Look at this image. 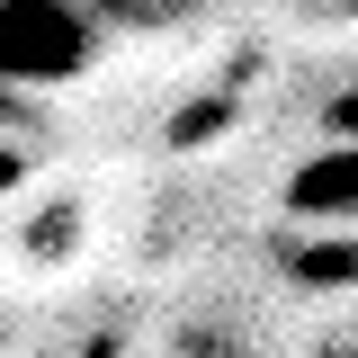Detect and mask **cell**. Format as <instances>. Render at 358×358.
I'll list each match as a JSON object with an SVG mask.
<instances>
[{
    "label": "cell",
    "instance_id": "cell-1",
    "mask_svg": "<svg viewBox=\"0 0 358 358\" xmlns=\"http://www.w3.org/2000/svg\"><path fill=\"white\" fill-rule=\"evenodd\" d=\"M99 63L90 0H0V90H63Z\"/></svg>",
    "mask_w": 358,
    "mask_h": 358
},
{
    "label": "cell",
    "instance_id": "cell-2",
    "mask_svg": "<svg viewBox=\"0 0 358 358\" xmlns=\"http://www.w3.org/2000/svg\"><path fill=\"white\" fill-rule=\"evenodd\" d=\"M278 206H287V224H341V233H358V134L305 152L278 179Z\"/></svg>",
    "mask_w": 358,
    "mask_h": 358
},
{
    "label": "cell",
    "instance_id": "cell-3",
    "mask_svg": "<svg viewBox=\"0 0 358 358\" xmlns=\"http://www.w3.org/2000/svg\"><path fill=\"white\" fill-rule=\"evenodd\" d=\"M278 268L305 296H358V233H341V224H296V233H278Z\"/></svg>",
    "mask_w": 358,
    "mask_h": 358
},
{
    "label": "cell",
    "instance_id": "cell-4",
    "mask_svg": "<svg viewBox=\"0 0 358 358\" xmlns=\"http://www.w3.org/2000/svg\"><path fill=\"white\" fill-rule=\"evenodd\" d=\"M171 358H242V341H233V331H179Z\"/></svg>",
    "mask_w": 358,
    "mask_h": 358
},
{
    "label": "cell",
    "instance_id": "cell-5",
    "mask_svg": "<svg viewBox=\"0 0 358 358\" xmlns=\"http://www.w3.org/2000/svg\"><path fill=\"white\" fill-rule=\"evenodd\" d=\"M313 358H358V341H322V350H313Z\"/></svg>",
    "mask_w": 358,
    "mask_h": 358
}]
</instances>
